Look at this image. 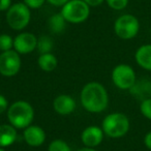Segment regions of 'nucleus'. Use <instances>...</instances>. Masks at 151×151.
<instances>
[{
    "mask_svg": "<svg viewBox=\"0 0 151 151\" xmlns=\"http://www.w3.org/2000/svg\"><path fill=\"white\" fill-rule=\"evenodd\" d=\"M77 151H97V150H95L94 148H89V147H84V148H81V149H79V150H77Z\"/></svg>",
    "mask_w": 151,
    "mask_h": 151,
    "instance_id": "obj_29",
    "label": "nucleus"
},
{
    "mask_svg": "<svg viewBox=\"0 0 151 151\" xmlns=\"http://www.w3.org/2000/svg\"><path fill=\"white\" fill-rule=\"evenodd\" d=\"M17 128L11 124H0V147H9L17 140Z\"/></svg>",
    "mask_w": 151,
    "mask_h": 151,
    "instance_id": "obj_14",
    "label": "nucleus"
},
{
    "mask_svg": "<svg viewBox=\"0 0 151 151\" xmlns=\"http://www.w3.org/2000/svg\"><path fill=\"white\" fill-rule=\"evenodd\" d=\"M109 7L115 11H122L128 4V0H106Z\"/></svg>",
    "mask_w": 151,
    "mask_h": 151,
    "instance_id": "obj_22",
    "label": "nucleus"
},
{
    "mask_svg": "<svg viewBox=\"0 0 151 151\" xmlns=\"http://www.w3.org/2000/svg\"><path fill=\"white\" fill-rule=\"evenodd\" d=\"M7 119L11 125L17 129H25L31 125L34 119V109L26 101H17L7 109Z\"/></svg>",
    "mask_w": 151,
    "mask_h": 151,
    "instance_id": "obj_2",
    "label": "nucleus"
},
{
    "mask_svg": "<svg viewBox=\"0 0 151 151\" xmlns=\"http://www.w3.org/2000/svg\"><path fill=\"white\" fill-rule=\"evenodd\" d=\"M130 122L128 117L123 113L115 112L107 115L101 122L104 134L112 139H119L128 132Z\"/></svg>",
    "mask_w": 151,
    "mask_h": 151,
    "instance_id": "obj_3",
    "label": "nucleus"
},
{
    "mask_svg": "<svg viewBox=\"0 0 151 151\" xmlns=\"http://www.w3.org/2000/svg\"><path fill=\"white\" fill-rule=\"evenodd\" d=\"M37 37L31 32H21L14 38V50L20 55H27L36 49Z\"/></svg>",
    "mask_w": 151,
    "mask_h": 151,
    "instance_id": "obj_9",
    "label": "nucleus"
},
{
    "mask_svg": "<svg viewBox=\"0 0 151 151\" xmlns=\"http://www.w3.org/2000/svg\"><path fill=\"white\" fill-rule=\"evenodd\" d=\"M24 141L31 147H40L46 141V132L38 125H29L24 129Z\"/></svg>",
    "mask_w": 151,
    "mask_h": 151,
    "instance_id": "obj_11",
    "label": "nucleus"
},
{
    "mask_svg": "<svg viewBox=\"0 0 151 151\" xmlns=\"http://www.w3.org/2000/svg\"><path fill=\"white\" fill-rule=\"evenodd\" d=\"M140 30V22L138 18L130 14H124L117 18L114 23V31L119 38L124 40L136 37Z\"/></svg>",
    "mask_w": 151,
    "mask_h": 151,
    "instance_id": "obj_6",
    "label": "nucleus"
},
{
    "mask_svg": "<svg viewBox=\"0 0 151 151\" xmlns=\"http://www.w3.org/2000/svg\"><path fill=\"white\" fill-rule=\"evenodd\" d=\"M0 151H5V149L2 148V147H0Z\"/></svg>",
    "mask_w": 151,
    "mask_h": 151,
    "instance_id": "obj_30",
    "label": "nucleus"
},
{
    "mask_svg": "<svg viewBox=\"0 0 151 151\" xmlns=\"http://www.w3.org/2000/svg\"><path fill=\"white\" fill-rule=\"evenodd\" d=\"M14 49V38L9 34H1L0 35V51L6 52V51Z\"/></svg>",
    "mask_w": 151,
    "mask_h": 151,
    "instance_id": "obj_20",
    "label": "nucleus"
},
{
    "mask_svg": "<svg viewBox=\"0 0 151 151\" xmlns=\"http://www.w3.org/2000/svg\"><path fill=\"white\" fill-rule=\"evenodd\" d=\"M81 104L87 112L101 113L109 105V94L101 83L89 82L84 85L80 94Z\"/></svg>",
    "mask_w": 151,
    "mask_h": 151,
    "instance_id": "obj_1",
    "label": "nucleus"
},
{
    "mask_svg": "<svg viewBox=\"0 0 151 151\" xmlns=\"http://www.w3.org/2000/svg\"><path fill=\"white\" fill-rule=\"evenodd\" d=\"M12 5V0H0V12H7Z\"/></svg>",
    "mask_w": 151,
    "mask_h": 151,
    "instance_id": "obj_25",
    "label": "nucleus"
},
{
    "mask_svg": "<svg viewBox=\"0 0 151 151\" xmlns=\"http://www.w3.org/2000/svg\"><path fill=\"white\" fill-rule=\"evenodd\" d=\"M37 64L42 70L50 73V71L56 69L57 65H58V59L53 53L40 54L37 59Z\"/></svg>",
    "mask_w": 151,
    "mask_h": 151,
    "instance_id": "obj_16",
    "label": "nucleus"
},
{
    "mask_svg": "<svg viewBox=\"0 0 151 151\" xmlns=\"http://www.w3.org/2000/svg\"><path fill=\"white\" fill-rule=\"evenodd\" d=\"M104 130L101 127L96 125H90L86 127L81 134V140L85 147L94 148L101 144L104 140Z\"/></svg>",
    "mask_w": 151,
    "mask_h": 151,
    "instance_id": "obj_10",
    "label": "nucleus"
},
{
    "mask_svg": "<svg viewBox=\"0 0 151 151\" xmlns=\"http://www.w3.org/2000/svg\"><path fill=\"white\" fill-rule=\"evenodd\" d=\"M53 40L48 35H42L37 38V45H36V50L40 52V54H46L51 53L53 50Z\"/></svg>",
    "mask_w": 151,
    "mask_h": 151,
    "instance_id": "obj_18",
    "label": "nucleus"
},
{
    "mask_svg": "<svg viewBox=\"0 0 151 151\" xmlns=\"http://www.w3.org/2000/svg\"><path fill=\"white\" fill-rule=\"evenodd\" d=\"M130 94L140 99L141 101L151 97V81L144 79V80L137 81L134 86L130 88Z\"/></svg>",
    "mask_w": 151,
    "mask_h": 151,
    "instance_id": "obj_15",
    "label": "nucleus"
},
{
    "mask_svg": "<svg viewBox=\"0 0 151 151\" xmlns=\"http://www.w3.org/2000/svg\"><path fill=\"white\" fill-rule=\"evenodd\" d=\"M31 20V9L24 2L13 4L6 12L7 25L14 30L21 31L25 29Z\"/></svg>",
    "mask_w": 151,
    "mask_h": 151,
    "instance_id": "obj_5",
    "label": "nucleus"
},
{
    "mask_svg": "<svg viewBox=\"0 0 151 151\" xmlns=\"http://www.w3.org/2000/svg\"><path fill=\"white\" fill-rule=\"evenodd\" d=\"M53 109L59 115H70L76 110V101L70 95L60 94L53 101Z\"/></svg>",
    "mask_w": 151,
    "mask_h": 151,
    "instance_id": "obj_12",
    "label": "nucleus"
},
{
    "mask_svg": "<svg viewBox=\"0 0 151 151\" xmlns=\"http://www.w3.org/2000/svg\"><path fill=\"white\" fill-rule=\"evenodd\" d=\"M111 78L113 84L120 90H130L137 82L134 69L125 63H121L114 67Z\"/></svg>",
    "mask_w": 151,
    "mask_h": 151,
    "instance_id": "obj_7",
    "label": "nucleus"
},
{
    "mask_svg": "<svg viewBox=\"0 0 151 151\" xmlns=\"http://www.w3.org/2000/svg\"><path fill=\"white\" fill-rule=\"evenodd\" d=\"M48 151H71V149L64 140L56 139L50 143Z\"/></svg>",
    "mask_w": 151,
    "mask_h": 151,
    "instance_id": "obj_19",
    "label": "nucleus"
},
{
    "mask_svg": "<svg viewBox=\"0 0 151 151\" xmlns=\"http://www.w3.org/2000/svg\"><path fill=\"white\" fill-rule=\"evenodd\" d=\"M66 23L67 22L65 21L63 16L59 13V14H54L53 16H51L48 21V26L52 33L60 34L64 31L65 27H66Z\"/></svg>",
    "mask_w": 151,
    "mask_h": 151,
    "instance_id": "obj_17",
    "label": "nucleus"
},
{
    "mask_svg": "<svg viewBox=\"0 0 151 151\" xmlns=\"http://www.w3.org/2000/svg\"><path fill=\"white\" fill-rule=\"evenodd\" d=\"M22 60L20 54L13 50L1 52L0 54V73L3 77H15L21 69Z\"/></svg>",
    "mask_w": 151,
    "mask_h": 151,
    "instance_id": "obj_8",
    "label": "nucleus"
},
{
    "mask_svg": "<svg viewBox=\"0 0 151 151\" xmlns=\"http://www.w3.org/2000/svg\"><path fill=\"white\" fill-rule=\"evenodd\" d=\"M134 59L139 66L151 71V44L139 47L134 53Z\"/></svg>",
    "mask_w": 151,
    "mask_h": 151,
    "instance_id": "obj_13",
    "label": "nucleus"
},
{
    "mask_svg": "<svg viewBox=\"0 0 151 151\" xmlns=\"http://www.w3.org/2000/svg\"><path fill=\"white\" fill-rule=\"evenodd\" d=\"M23 2L29 7L30 9H40L45 4L46 0H23Z\"/></svg>",
    "mask_w": 151,
    "mask_h": 151,
    "instance_id": "obj_23",
    "label": "nucleus"
},
{
    "mask_svg": "<svg viewBox=\"0 0 151 151\" xmlns=\"http://www.w3.org/2000/svg\"><path fill=\"white\" fill-rule=\"evenodd\" d=\"M9 101L6 99V97L4 95L0 94V114L4 113V112L7 111L9 109Z\"/></svg>",
    "mask_w": 151,
    "mask_h": 151,
    "instance_id": "obj_24",
    "label": "nucleus"
},
{
    "mask_svg": "<svg viewBox=\"0 0 151 151\" xmlns=\"http://www.w3.org/2000/svg\"><path fill=\"white\" fill-rule=\"evenodd\" d=\"M140 112L146 119L151 120V97L141 101Z\"/></svg>",
    "mask_w": 151,
    "mask_h": 151,
    "instance_id": "obj_21",
    "label": "nucleus"
},
{
    "mask_svg": "<svg viewBox=\"0 0 151 151\" xmlns=\"http://www.w3.org/2000/svg\"><path fill=\"white\" fill-rule=\"evenodd\" d=\"M144 144L149 150H151V130L148 132L144 137Z\"/></svg>",
    "mask_w": 151,
    "mask_h": 151,
    "instance_id": "obj_28",
    "label": "nucleus"
},
{
    "mask_svg": "<svg viewBox=\"0 0 151 151\" xmlns=\"http://www.w3.org/2000/svg\"><path fill=\"white\" fill-rule=\"evenodd\" d=\"M60 14L67 23L80 24L90 16V6L84 0H69L62 7Z\"/></svg>",
    "mask_w": 151,
    "mask_h": 151,
    "instance_id": "obj_4",
    "label": "nucleus"
},
{
    "mask_svg": "<svg viewBox=\"0 0 151 151\" xmlns=\"http://www.w3.org/2000/svg\"><path fill=\"white\" fill-rule=\"evenodd\" d=\"M47 2H49L50 4L54 5V6H60L62 7L66 2H68L69 0H46Z\"/></svg>",
    "mask_w": 151,
    "mask_h": 151,
    "instance_id": "obj_26",
    "label": "nucleus"
},
{
    "mask_svg": "<svg viewBox=\"0 0 151 151\" xmlns=\"http://www.w3.org/2000/svg\"><path fill=\"white\" fill-rule=\"evenodd\" d=\"M84 1L90 7H95V6H99V5H101V3H104L106 0H84Z\"/></svg>",
    "mask_w": 151,
    "mask_h": 151,
    "instance_id": "obj_27",
    "label": "nucleus"
}]
</instances>
